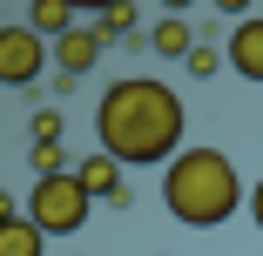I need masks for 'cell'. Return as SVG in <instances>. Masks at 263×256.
<instances>
[{
	"instance_id": "5bb4252c",
	"label": "cell",
	"mask_w": 263,
	"mask_h": 256,
	"mask_svg": "<svg viewBox=\"0 0 263 256\" xmlns=\"http://www.w3.org/2000/svg\"><path fill=\"white\" fill-rule=\"evenodd\" d=\"M21 216H27V209H21V202H14L7 189H0V229H7V223H21Z\"/></svg>"
},
{
	"instance_id": "4fadbf2b",
	"label": "cell",
	"mask_w": 263,
	"mask_h": 256,
	"mask_svg": "<svg viewBox=\"0 0 263 256\" xmlns=\"http://www.w3.org/2000/svg\"><path fill=\"white\" fill-rule=\"evenodd\" d=\"M182 68H189L196 81H209V74H216V68H223V54H216V47H202V41H196V54H189Z\"/></svg>"
},
{
	"instance_id": "8992f818",
	"label": "cell",
	"mask_w": 263,
	"mask_h": 256,
	"mask_svg": "<svg viewBox=\"0 0 263 256\" xmlns=\"http://www.w3.org/2000/svg\"><path fill=\"white\" fill-rule=\"evenodd\" d=\"M74 182L88 189V202H115V209H122V202H128V182H122V162H108V155H101V148H95V155L74 169Z\"/></svg>"
},
{
	"instance_id": "7a4b0ae2",
	"label": "cell",
	"mask_w": 263,
	"mask_h": 256,
	"mask_svg": "<svg viewBox=\"0 0 263 256\" xmlns=\"http://www.w3.org/2000/svg\"><path fill=\"white\" fill-rule=\"evenodd\" d=\"M162 202H169V216L182 229H223L250 202V189H243V175H236V162L223 148H182L162 169Z\"/></svg>"
},
{
	"instance_id": "8fae6325",
	"label": "cell",
	"mask_w": 263,
	"mask_h": 256,
	"mask_svg": "<svg viewBox=\"0 0 263 256\" xmlns=\"http://www.w3.org/2000/svg\"><path fill=\"white\" fill-rule=\"evenodd\" d=\"M41 249H47V236H41V229H34L27 216L0 229V256H41Z\"/></svg>"
},
{
	"instance_id": "3957f363",
	"label": "cell",
	"mask_w": 263,
	"mask_h": 256,
	"mask_svg": "<svg viewBox=\"0 0 263 256\" xmlns=\"http://www.w3.org/2000/svg\"><path fill=\"white\" fill-rule=\"evenodd\" d=\"M27 223H34L41 236H74V229L88 223V189L74 182V169L34 182V195H27Z\"/></svg>"
},
{
	"instance_id": "30bf717a",
	"label": "cell",
	"mask_w": 263,
	"mask_h": 256,
	"mask_svg": "<svg viewBox=\"0 0 263 256\" xmlns=\"http://www.w3.org/2000/svg\"><path fill=\"white\" fill-rule=\"evenodd\" d=\"M135 21H142L135 7H101V14H95V34L115 41V47H128V41H135Z\"/></svg>"
},
{
	"instance_id": "6da1fadb",
	"label": "cell",
	"mask_w": 263,
	"mask_h": 256,
	"mask_svg": "<svg viewBox=\"0 0 263 256\" xmlns=\"http://www.w3.org/2000/svg\"><path fill=\"white\" fill-rule=\"evenodd\" d=\"M182 122H189L182 94L169 81H148V74H128L95 101V142L122 169H155V162L169 169L182 155Z\"/></svg>"
},
{
	"instance_id": "9c48e42d",
	"label": "cell",
	"mask_w": 263,
	"mask_h": 256,
	"mask_svg": "<svg viewBox=\"0 0 263 256\" xmlns=\"http://www.w3.org/2000/svg\"><path fill=\"white\" fill-rule=\"evenodd\" d=\"M27 27L47 41V47H54L61 34H74L81 21H74V7H61V0H34V7H27Z\"/></svg>"
},
{
	"instance_id": "5b68a950",
	"label": "cell",
	"mask_w": 263,
	"mask_h": 256,
	"mask_svg": "<svg viewBox=\"0 0 263 256\" xmlns=\"http://www.w3.org/2000/svg\"><path fill=\"white\" fill-rule=\"evenodd\" d=\"M101 47H108V41L95 34V21H81L74 34H61V41H54V74H61V81H81V74H95Z\"/></svg>"
},
{
	"instance_id": "9a60e30c",
	"label": "cell",
	"mask_w": 263,
	"mask_h": 256,
	"mask_svg": "<svg viewBox=\"0 0 263 256\" xmlns=\"http://www.w3.org/2000/svg\"><path fill=\"white\" fill-rule=\"evenodd\" d=\"M243 209H250V223L263 229V175H256V189H250V202H243Z\"/></svg>"
},
{
	"instance_id": "52a82bcc",
	"label": "cell",
	"mask_w": 263,
	"mask_h": 256,
	"mask_svg": "<svg viewBox=\"0 0 263 256\" xmlns=\"http://www.w3.org/2000/svg\"><path fill=\"white\" fill-rule=\"evenodd\" d=\"M230 68H236L243 81H263V14L236 21V34H230Z\"/></svg>"
},
{
	"instance_id": "ba28073f",
	"label": "cell",
	"mask_w": 263,
	"mask_h": 256,
	"mask_svg": "<svg viewBox=\"0 0 263 256\" xmlns=\"http://www.w3.org/2000/svg\"><path fill=\"white\" fill-rule=\"evenodd\" d=\"M148 47H155L162 61H189V54H196V21H189V14H162V21L148 27Z\"/></svg>"
},
{
	"instance_id": "7c38bea8",
	"label": "cell",
	"mask_w": 263,
	"mask_h": 256,
	"mask_svg": "<svg viewBox=\"0 0 263 256\" xmlns=\"http://www.w3.org/2000/svg\"><path fill=\"white\" fill-rule=\"evenodd\" d=\"M61 128H68V122H61V108H41V115H34V148H54V142H61Z\"/></svg>"
},
{
	"instance_id": "277c9868",
	"label": "cell",
	"mask_w": 263,
	"mask_h": 256,
	"mask_svg": "<svg viewBox=\"0 0 263 256\" xmlns=\"http://www.w3.org/2000/svg\"><path fill=\"white\" fill-rule=\"evenodd\" d=\"M47 47L27 21H0V88H34L47 74Z\"/></svg>"
}]
</instances>
